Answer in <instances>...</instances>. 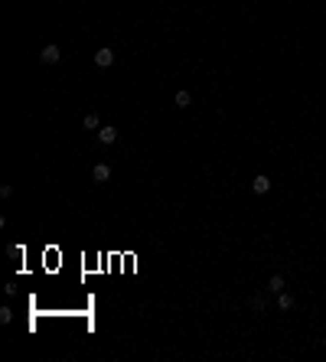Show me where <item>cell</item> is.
<instances>
[{"label": "cell", "instance_id": "obj_1", "mask_svg": "<svg viewBox=\"0 0 326 362\" xmlns=\"http://www.w3.org/2000/svg\"><path fill=\"white\" fill-rule=\"evenodd\" d=\"M59 55H62V53H59V46L49 43L43 53H39V59H43V66H53V62H59Z\"/></svg>", "mask_w": 326, "mask_h": 362}, {"label": "cell", "instance_id": "obj_2", "mask_svg": "<svg viewBox=\"0 0 326 362\" xmlns=\"http://www.w3.org/2000/svg\"><path fill=\"white\" fill-rule=\"evenodd\" d=\"M111 62H114V53H111V49H98L95 53V66L98 69H108Z\"/></svg>", "mask_w": 326, "mask_h": 362}, {"label": "cell", "instance_id": "obj_3", "mask_svg": "<svg viewBox=\"0 0 326 362\" xmlns=\"http://www.w3.org/2000/svg\"><path fill=\"white\" fill-rule=\"evenodd\" d=\"M91 176H95V183H108V180H111V166L108 163H95Z\"/></svg>", "mask_w": 326, "mask_h": 362}, {"label": "cell", "instance_id": "obj_4", "mask_svg": "<svg viewBox=\"0 0 326 362\" xmlns=\"http://www.w3.org/2000/svg\"><path fill=\"white\" fill-rule=\"evenodd\" d=\"M251 189L261 196V193H268V189H271V180H268L264 173H258V176H254V183H251Z\"/></svg>", "mask_w": 326, "mask_h": 362}, {"label": "cell", "instance_id": "obj_5", "mask_svg": "<svg viewBox=\"0 0 326 362\" xmlns=\"http://www.w3.org/2000/svg\"><path fill=\"white\" fill-rule=\"evenodd\" d=\"M98 141H101V144H114V141H118V127H101V131H98Z\"/></svg>", "mask_w": 326, "mask_h": 362}, {"label": "cell", "instance_id": "obj_6", "mask_svg": "<svg viewBox=\"0 0 326 362\" xmlns=\"http://www.w3.org/2000/svg\"><path fill=\"white\" fill-rule=\"evenodd\" d=\"M277 307H281V310H290V307H293V297L281 290V294H277Z\"/></svg>", "mask_w": 326, "mask_h": 362}, {"label": "cell", "instance_id": "obj_7", "mask_svg": "<svg viewBox=\"0 0 326 362\" xmlns=\"http://www.w3.org/2000/svg\"><path fill=\"white\" fill-rule=\"evenodd\" d=\"M189 101H193L189 91H176V108H189Z\"/></svg>", "mask_w": 326, "mask_h": 362}, {"label": "cell", "instance_id": "obj_8", "mask_svg": "<svg viewBox=\"0 0 326 362\" xmlns=\"http://www.w3.org/2000/svg\"><path fill=\"white\" fill-rule=\"evenodd\" d=\"M268 287H271L274 294H281V290H284V277H281V274H274L271 281H268Z\"/></svg>", "mask_w": 326, "mask_h": 362}, {"label": "cell", "instance_id": "obj_9", "mask_svg": "<svg viewBox=\"0 0 326 362\" xmlns=\"http://www.w3.org/2000/svg\"><path fill=\"white\" fill-rule=\"evenodd\" d=\"M251 310H254V313H264V297H254V300H251Z\"/></svg>", "mask_w": 326, "mask_h": 362}, {"label": "cell", "instance_id": "obj_10", "mask_svg": "<svg viewBox=\"0 0 326 362\" xmlns=\"http://www.w3.org/2000/svg\"><path fill=\"white\" fill-rule=\"evenodd\" d=\"M85 127H88V131H95V127H98V118H95V114H85Z\"/></svg>", "mask_w": 326, "mask_h": 362}, {"label": "cell", "instance_id": "obj_11", "mask_svg": "<svg viewBox=\"0 0 326 362\" xmlns=\"http://www.w3.org/2000/svg\"><path fill=\"white\" fill-rule=\"evenodd\" d=\"M0 320H3V323H10V320H13V310L3 307V310H0Z\"/></svg>", "mask_w": 326, "mask_h": 362}]
</instances>
